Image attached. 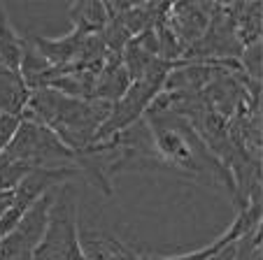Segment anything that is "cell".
Segmentation results:
<instances>
[{"label":"cell","mask_w":263,"mask_h":260,"mask_svg":"<svg viewBox=\"0 0 263 260\" xmlns=\"http://www.w3.org/2000/svg\"><path fill=\"white\" fill-rule=\"evenodd\" d=\"M33 260H84L77 242V195L70 184H61L51 193L47 228Z\"/></svg>","instance_id":"277c9868"},{"label":"cell","mask_w":263,"mask_h":260,"mask_svg":"<svg viewBox=\"0 0 263 260\" xmlns=\"http://www.w3.org/2000/svg\"><path fill=\"white\" fill-rule=\"evenodd\" d=\"M72 30L80 35H100L107 26L105 3H77L70 7Z\"/></svg>","instance_id":"8fae6325"},{"label":"cell","mask_w":263,"mask_h":260,"mask_svg":"<svg viewBox=\"0 0 263 260\" xmlns=\"http://www.w3.org/2000/svg\"><path fill=\"white\" fill-rule=\"evenodd\" d=\"M130 86V77L126 72L121 58H112L107 61L100 74L96 77V86H93V100H100V103H109L115 105L121 95L128 91Z\"/></svg>","instance_id":"ba28073f"},{"label":"cell","mask_w":263,"mask_h":260,"mask_svg":"<svg viewBox=\"0 0 263 260\" xmlns=\"http://www.w3.org/2000/svg\"><path fill=\"white\" fill-rule=\"evenodd\" d=\"M21 118L16 116H7V114H0V153L5 151V147L12 142L16 128H19Z\"/></svg>","instance_id":"5bb4252c"},{"label":"cell","mask_w":263,"mask_h":260,"mask_svg":"<svg viewBox=\"0 0 263 260\" xmlns=\"http://www.w3.org/2000/svg\"><path fill=\"white\" fill-rule=\"evenodd\" d=\"M28 98L30 91L26 89L21 74L0 65V114L21 118L26 105H28Z\"/></svg>","instance_id":"9c48e42d"},{"label":"cell","mask_w":263,"mask_h":260,"mask_svg":"<svg viewBox=\"0 0 263 260\" xmlns=\"http://www.w3.org/2000/svg\"><path fill=\"white\" fill-rule=\"evenodd\" d=\"M173 68H175L173 63L156 61L154 68L149 70L144 77L130 82L128 91L112 105L109 116L105 118V123L98 128V133H96V137H93V144L112 137V135H117L119 130L128 128L130 123H135L138 118H142L144 112L149 109V105L154 103V98L163 91V84H165V79H168V74Z\"/></svg>","instance_id":"5b68a950"},{"label":"cell","mask_w":263,"mask_h":260,"mask_svg":"<svg viewBox=\"0 0 263 260\" xmlns=\"http://www.w3.org/2000/svg\"><path fill=\"white\" fill-rule=\"evenodd\" d=\"M144 121L149 126L165 174H175V177L217 188L231 195L233 202H238V188H235L231 170L200 139V135L191 128L186 118L168 109H147Z\"/></svg>","instance_id":"6da1fadb"},{"label":"cell","mask_w":263,"mask_h":260,"mask_svg":"<svg viewBox=\"0 0 263 260\" xmlns=\"http://www.w3.org/2000/svg\"><path fill=\"white\" fill-rule=\"evenodd\" d=\"M21 54H24V37L14 30L5 7L0 5V65L19 72Z\"/></svg>","instance_id":"7c38bea8"},{"label":"cell","mask_w":263,"mask_h":260,"mask_svg":"<svg viewBox=\"0 0 263 260\" xmlns=\"http://www.w3.org/2000/svg\"><path fill=\"white\" fill-rule=\"evenodd\" d=\"M109 103L70 98L56 89H37L30 93L21 116L42 123L72 151H84L93 144L98 128L109 116Z\"/></svg>","instance_id":"7a4b0ae2"},{"label":"cell","mask_w":263,"mask_h":260,"mask_svg":"<svg viewBox=\"0 0 263 260\" xmlns=\"http://www.w3.org/2000/svg\"><path fill=\"white\" fill-rule=\"evenodd\" d=\"M77 242L84 260H140V253L105 230L77 228Z\"/></svg>","instance_id":"52a82bcc"},{"label":"cell","mask_w":263,"mask_h":260,"mask_svg":"<svg viewBox=\"0 0 263 260\" xmlns=\"http://www.w3.org/2000/svg\"><path fill=\"white\" fill-rule=\"evenodd\" d=\"M210 16H212V3H170L161 21L184 56L203 37Z\"/></svg>","instance_id":"8992f818"},{"label":"cell","mask_w":263,"mask_h":260,"mask_svg":"<svg viewBox=\"0 0 263 260\" xmlns=\"http://www.w3.org/2000/svg\"><path fill=\"white\" fill-rule=\"evenodd\" d=\"M0 156L24 163L30 170H61V167L77 170L74 165L77 151L65 147L47 126L26 116H21L14 137Z\"/></svg>","instance_id":"3957f363"},{"label":"cell","mask_w":263,"mask_h":260,"mask_svg":"<svg viewBox=\"0 0 263 260\" xmlns=\"http://www.w3.org/2000/svg\"><path fill=\"white\" fill-rule=\"evenodd\" d=\"M229 10H231V16H233L235 33H238L242 49L247 45H252V42H261V28H263L261 3H231Z\"/></svg>","instance_id":"30bf717a"},{"label":"cell","mask_w":263,"mask_h":260,"mask_svg":"<svg viewBox=\"0 0 263 260\" xmlns=\"http://www.w3.org/2000/svg\"><path fill=\"white\" fill-rule=\"evenodd\" d=\"M261 54H263L261 42H252V45H247L242 49L240 61H238L245 77L252 84H258V86H261Z\"/></svg>","instance_id":"4fadbf2b"}]
</instances>
